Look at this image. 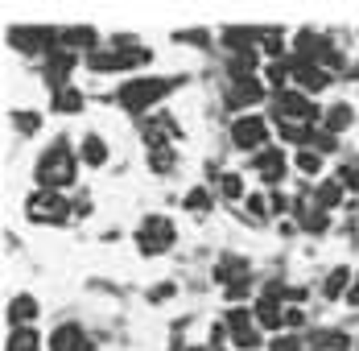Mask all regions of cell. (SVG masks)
<instances>
[{"label":"cell","instance_id":"d6986e66","mask_svg":"<svg viewBox=\"0 0 359 351\" xmlns=\"http://www.w3.org/2000/svg\"><path fill=\"white\" fill-rule=\"evenodd\" d=\"M351 285H355V273H351L347 265H334V269L326 273V281H323V289H318V293H323V302H339V298L347 302Z\"/></svg>","mask_w":359,"mask_h":351},{"label":"cell","instance_id":"74e56055","mask_svg":"<svg viewBox=\"0 0 359 351\" xmlns=\"http://www.w3.org/2000/svg\"><path fill=\"white\" fill-rule=\"evenodd\" d=\"M355 351H359V339H355Z\"/></svg>","mask_w":359,"mask_h":351},{"label":"cell","instance_id":"7402d4cb","mask_svg":"<svg viewBox=\"0 0 359 351\" xmlns=\"http://www.w3.org/2000/svg\"><path fill=\"white\" fill-rule=\"evenodd\" d=\"M351 124H355V107L351 104H330L323 112V128L326 133H334V137H343Z\"/></svg>","mask_w":359,"mask_h":351},{"label":"cell","instance_id":"7c38bea8","mask_svg":"<svg viewBox=\"0 0 359 351\" xmlns=\"http://www.w3.org/2000/svg\"><path fill=\"white\" fill-rule=\"evenodd\" d=\"M293 62V87L297 91H306V95H323L326 87L334 83V74L326 67H314V62H297V58H289Z\"/></svg>","mask_w":359,"mask_h":351},{"label":"cell","instance_id":"d4e9b609","mask_svg":"<svg viewBox=\"0 0 359 351\" xmlns=\"http://www.w3.org/2000/svg\"><path fill=\"white\" fill-rule=\"evenodd\" d=\"M293 170L302 178H318L323 182V153L318 149H293Z\"/></svg>","mask_w":359,"mask_h":351},{"label":"cell","instance_id":"4fadbf2b","mask_svg":"<svg viewBox=\"0 0 359 351\" xmlns=\"http://www.w3.org/2000/svg\"><path fill=\"white\" fill-rule=\"evenodd\" d=\"M182 137L178 120L170 116V112H153V116H144V145L149 149H157V145H174Z\"/></svg>","mask_w":359,"mask_h":351},{"label":"cell","instance_id":"277c9868","mask_svg":"<svg viewBox=\"0 0 359 351\" xmlns=\"http://www.w3.org/2000/svg\"><path fill=\"white\" fill-rule=\"evenodd\" d=\"M74 215V203L62 194V190H29V199H25V219L37 223V227H62V223H71Z\"/></svg>","mask_w":359,"mask_h":351},{"label":"cell","instance_id":"f35d334b","mask_svg":"<svg viewBox=\"0 0 359 351\" xmlns=\"http://www.w3.org/2000/svg\"><path fill=\"white\" fill-rule=\"evenodd\" d=\"M207 351H211V347H207Z\"/></svg>","mask_w":359,"mask_h":351},{"label":"cell","instance_id":"4dcf8cb0","mask_svg":"<svg viewBox=\"0 0 359 351\" xmlns=\"http://www.w3.org/2000/svg\"><path fill=\"white\" fill-rule=\"evenodd\" d=\"M211 203H215V199H211V190H207V186H194V190H186V199H182V207L194 211V215H207Z\"/></svg>","mask_w":359,"mask_h":351},{"label":"cell","instance_id":"4316f807","mask_svg":"<svg viewBox=\"0 0 359 351\" xmlns=\"http://www.w3.org/2000/svg\"><path fill=\"white\" fill-rule=\"evenodd\" d=\"M339 182H343V190H351V194H359V153H343L339 157Z\"/></svg>","mask_w":359,"mask_h":351},{"label":"cell","instance_id":"83f0119b","mask_svg":"<svg viewBox=\"0 0 359 351\" xmlns=\"http://www.w3.org/2000/svg\"><path fill=\"white\" fill-rule=\"evenodd\" d=\"M174 166H178L174 145H157V149H149V170H153V174H170Z\"/></svg>","mask_w":359,"mask_h":351},{"label":"cell","instance_id":"f546056e","mask_svg":"<svg viewBox=\"0 0 359 351\" xmlns=\"http://www.w3.org/2000/svg\"><path fill=\"white\" fill-rule=\"evenodd\" d=\"M260 50L269 54V62H281L285 58V34L281 29H260Z\"/></svg>","mask_w":359,"mask_h":351},{"label":"cell","instance_id":"d590c367","mask_svg":"<svg viewBox=\"0 0 359 351\" xmlns=\"http://www.w3.org/2000/svg\"><path fill=\"white\" fill-rule=\"evenodd\" d=\"M302 322H306V310H302V306H285V326L289 331H297Z\"/></svg>","mask_w":359,"mask_h":351},{"label":"cell","instance_id":"484cf974","mask_svg":"<svg viewBox=\"0 0 359 351\" xmlns=\"http://www.w3.org/2000/svg\"><path fill=\"white\" fill-rule=\"evenodd\" d=\"M215 194L219 199H227V203H240V199H248V190H244V178L236 174V170H223L215 182Z\"/></svg>","mask_w":359,"mask_h":351},{"label":"cell","instance_id":"2e32d148","mask_svg":"<svg viewBox=\"0 0 359 351\" xmlns=\"http://www.w3.org/2000/svg\"><path fill=\"white\" fill-rule=\"evenodd\" d=\"M74 67H79V54H71V50H54V54L46 58V83H50V91L71 87V70Z\"/></svg>","mask_w":359,"mask_h":351},{"label":"cell","instance_id":"d6a6232c","mask_svg":"<svg viewBox=\"0 0 359 351\" xmlns=\"http://www.w3.org/2000/svg\"><path fill=\"white\" fill-rule=\"evenodd\" d=\"M244 207H248L252 223H264V219L273 215V207H269V199H264V194H248V199H244Z\"/></svg>","mask_w":359,"mask_h":351},{"label":"cell","instance_id":"ac0fdd59","mask_svg":"<svg viewBox=\"0 0 359 351\" xmlns=\"http://www.w3.org/2000/svg\"><path fill=\"white\" fill-rule=\"evenodd\" d=\"M79 161L87 170H104L108 166V140L100 137V133H83L79 137Z\"/></svg>","mask_w":359,"mask_h":351},{"label":"cell","instance_id":"9c48e42d","mask_svg":"<svg viewBox=\"0 0 359 351\" xmlns=\"http://www.w3.org/2000/svg\"><path fill=\"white\" fill-rule=\"evenodd\" d=\"M264 100H273V91L264 87V79L260 74H231V83H227V107L231 112H252L256 104H264Z\"/></svg>","mask_w":359,"mask_h":351},{"label":"cell","instance_id":"30bf717a","mask_svg":"<svg viewBox=\"0 0 359 351\" xmlns=\"http://www.w3.org/2000/svg\"><path fill=\"white\" fill-rule=\"evenodd\" d=\"M289 170H293V157H289L285 149H277V145H269L264 153H256V157H252V174L260 178L269 190H281V186H285V178H289Z\"/></svg>","mask_w":359,"mask_h":351},{"label":"cell","instance_id":"8d00e7d4","mask_svg":"<svg viewBox=\"0 0 359 351\" xmlns=\"http://www.w3.org/2000/svg\"><path fill=\"white\" fill-rule=\"evenodd\" d=\"M347 306H359V273H355V285H351V293H347Z\"/></svg>","mask_w":359,"mask_h":351},{"label":"cell","instance_id":"5b68a950","mask_svg":"<svg viewBox=\"0 0 359 351\" xmlns=\"http://www.w3.org/2000/svg\"><path fill=\"white\" fill-rule=\"evenodd\" d=\"M227 137H231V149H240V153H252V157H256V153H264V149L273 145V120L260 116V112L231 116Z\"/></svg>","mask_w":359,"mask_h":351},{"label":"cell","instance_id":"8fae6325","mask_svg":"<svg viewBox=\"0 0 359 351\" xmlns=\"http://www.w3.org/2000/svg\"><path fill=\"white\" fill-rule=\"evenodd\" d=\"M8 46L21 50V54H54L58 50V29H46V25H21V29H8Z\"/></svg>","mask_w":359,"mask_h":351},{"label":"cell","instance_id":"3957f363","mask_svg":"<svg viewBox=\"0 0 359 351\" xmlns=\"http://www.w3.org/2000/svg\"><path fill=\"white\" fill-rule=\"evenodd\" d=\"M269 112H273V124H310V128H318L326 107L314 104V95L289 87V91H281V95L269 100Z\"/></svg>","mask_w":359,"mask_h":351},{"label":"cell","instance_id":"7a4b0ae2","mask_svg":"<svg viewBox=\"0 0 359 351\" xmlns=\"http://www.w3.org/2000/svg\"><path fill=\"white\" fill-rule=\"evenodd\" d=\"M178 83L182 79H149V74H137V79H128V83L116 87V104L124 107V112H133V116H149L170 91H178Z\"/></svg>","mask_w":359,"mask_h":351},{"label":"cell","instance_id":"6da1fadb","mask_svg":"<svg viewBox=\"0 0 359 351\" xmlns=\"http://www.w3.org/2000/svg\"><path fill=\"white\" fill-rule=\"evenodd\" d=\"M79 178V149H71L67 137H54L34 161V182L37 190H67Z\"/></svg>","mask_w":359,"mask_h":351},{"label":"cell","instance_id":"44dd1931","mask_svg":"<svg viewBox=\"0 0 359 351\" xmlns=\"http://www.w3.org/2000/svg\"><path fill=\"white\" fill-rule=\"evenodd\" d=\"M310 347L314 351H351V335L347 331H334V326H323V331H314L310 335Z\"/></svg>","mask_w":359,"mask_h":351},{"label":"cell","instance_id":"ffe728a7","mask_svg":"<svg viewBox=\"0 0 359 351\" xmlns=\"http://www.w3.org/2000/svg\"><path fill=\"white\" fill-rule=\"evenodd\" d=\"M37 310H41V306H37V298H34V293H17V298L8 302V326H13V331L29 326V322L37 318Z\"/></svg>","mask_w":359,"mask_h":351},{"label":"cell","instance_id":"5bb4252c","mask_svg":"<svg viewBox=\"0 0 359 351\" xmlns=\"http://www.w3.org/2000/svg\"><path fill=\"white\" fill-rule=\"evenodd\" d=\"M46 351H91V335H87L79 322H62V326L50 331Z\"/></svg>","mask_w":359,"mask_h":351},{"label":"cell","instance_id":"1f68e13d","mask_svg":"<svg viewBox=\"0 0 359 351\" xmlns=\"http://www.w3.org/2000/svg\"><path fill=\"white\" fill-rule=\"evenodd\" d=\"M13 128L21 137H37L41 133V112H13Z\"/></svg>","mask_w":359,"mask_h":351},{"label":"cell","instance_id":"9a60e30c","mask_svg":"<svg viewBox=\"0 0 359 351\" xmlns=\"http://www.w3.org/2000/svg\"><path fill=\"white\" fill-rule=\"evenodd\" d=\"M252 314H256V322H260V331H273V335H281L285 331V302L281 298H256L252 302Z\"/></svg>","mask_w":359,"mask_h":351},{"label":"cell","instance_id":"e0dca14e","mask_svg":"<svg viewBox=\"0 0 359 351\" xmlns=\"http://www.w3.org/2000/svg\"><path fill=\"white\" fill-rule=\"evenodd\" d=\"M95 46H100V34L91 25H67V29H58V50H71V54L83 50V58H87V54H95Z\"/></svg>","mask_w":359,"mask_h":351},{"label":"cell","instance_id":"52a82bcc","mask_svg":"<svg viewBox=\"0 0 359 351\" xmlns=\"http://www.w3.org/2000/svg\"><path fill=\"white\" fill-rule=\"evenodd\" d=\"M223 326H227V335H231V347L236 351H260L269 347L260 335V322H256V314H252V306H227L223 310Z\"/></svg>","mask_w":359,"mask_h":351},{"label":"cell","instance_id":"cb8c5ba5","mask_svg":"<svg viewBox=\"0 0 359 351\" xmlns=\"http://www.w3.org/2000/svg\"><path fill=\"white\" fill-rule=\"evenodd\" d=\"M83 104H87V100H83V91H79V87H58V91H50V107H54V112H62V116H74V112H83Z\"/></svg>","mask_w":359,"mask_h":351},{"label":"cell","instance_id":"ba28073f","mask_svg":"<svg viewBox=\"0 0 359 351\" xmlns=\"http://www.w3.org/2000/svg\"><path fill=\"white\" fill-rule=\"evenodd\" d=\"M178 240V227H174V219L170 215H144L141 227H137V248H141V256H165L170 248Z\"/></svg>","mask_w":359,"mask_h":351},{"label":"cell","instance_id":"e575fe53","mask_svg":"<svg viewBox=\"0 0 359 351\" xmlns=\"http://www.w3.org/2000/svg\"><path fill=\"white\" fill-rule=\"evenodd\" d=\"M174 41H194V46H211L207 29H190V34H174Z\"/></svg>","mask_w":359,"mask_h":351},{"label":"cell","instance_id":"f1b7e54d","mask_svg":"<svg viewBox=\"0 0 359 351\" xmlns=\"http://www.w3.org/2000/svg\"><path fill=\"white\" fill-rule=\"evenodd\" d=\"M4 351H41V339H37L34 326H21V331H8Z\"/></svg>","mask_w":359,"mask_h":351},{"label":"cell","instance_id":"8992f818","mask_svg":"<svg viewBox=\"0 0 359 351\" xmlns=\"http://www.w3.org/2000/svg\"><path fill=\"white\" fill-rule=\"evenodd\" d=\"M149 58H153V50H144L141 41H137V46L95 50V54H87L83 62H87V70H100V74H128V70H141Z\"/></svg>","mask_w":359,"mask_h":351},{"label":"cell","instance_id":"603a6c76","mask_svg":"<svg viewBox=\"0 0 359 351\" xmlns=\"http://www.w3.org/2000/svg\"><path fill=\"white\" fill-rule=\"evenodd\" d=\"M343 199H347V190H343L339 178H323V182H314V203H318L323 211L343 207Z\"/></svg>","mask_w":359,"mask_h":351},{"label":"cell","instance_id":"836d02e7","mask_svg":"<svg viewBox=\"0 0 359 351\" xmlns=\"http://www.w3.org/2000/svg\"><path fill=\"white\" fill-rule=\"evenodd\" d=\"M269 351H306V339H297V335H273L269 339Z\"/></svg>","mask_w":359,"mask_h":351}]
</instances>
